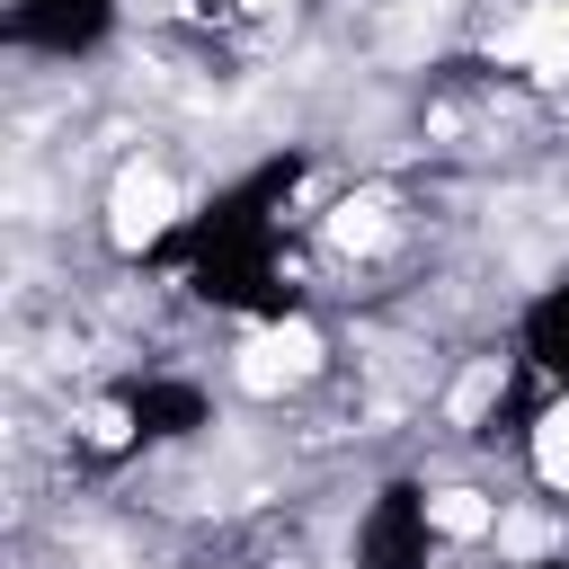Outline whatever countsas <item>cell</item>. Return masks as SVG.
I'll return each mask as SVG.
<instances>
[{"label": "cell", "mask_w": 569, "mask_h": 569, "mask_svg": "<svg viewBox=\"0 0 569 569\" xmlns=\"http://www.w3.org/2000/svg\"><path fill=\"white\" fill-rule=\"evenodd\" d=\"M489 53L525 62L533 80H569V0H525V9L489 36Z\"/></svg>", "instance_id": "277c9868"}, {"label": "cell", "mask_w": 569, "mask_h": 569, "mask_svg": "<svg viewBox=\"0 0 569 569\" xmlns=\"http://www.w3.org/2000/svg\"><path fill=\"white\" fill-rule=\"evenodd\" d=\"M80 445H98V453H116L124 436H133V418H124V400H80Z\"/></svg>", "instance_id": "ba28073f"}, {"label": "cell", "mask_w": 569, "mask_h": 569, "mask_svg": "<svg viewBox=\"0 0 569 569\" xmlns=\"http://www.w3.org/2000/svg\"><path fill=\"white\" fill-rule=\"evenodd\" d=\"M498 516H507V507H498L489 489H471V480H445V489H427V498H418V525H427L436 542H489V533H498Z\"/></svg>", "instance_id": "5b68a950"}, {"label": "cell", "mask_w": 569, "mask_h": 569, "mask_svg": "<svg viewBox=\"0 0 569 569\" xmlns=\"http://www.w3.org/2000/svg\"><path fill=\"white\" fill-rule=\"evenodd\" d=\"M320 240H329L338 258H382V249L409 240V213H400L391 187H347V196L320 213Z\"/></svg>", "instance_id": "3957f363"}, {"label": "cell", "mask_w": 569, "mask_h": 569, "mask_svg": "<svg viewBox=\"0 0 569 569\" xmlns=\"http://www.w3.org/2000/svg\"><path fill=\"white\" fill-rule=\"evenodd\" d=\"M320 373H329V338H320L311 320H267V329H249V338L231 347V382H240L249 400L311 391Z\"/></svg>", "instance_id": "7a4b0ae2"}, {"label": "cell", "mask_w": 569, "mask_h": 569, "mask_svg": "<svg viewBox=\"0 0 569 569\" xmlns=\"http://www.w3.org/2000/svg\"><path fill=\"white\" fill-rule=\"evenodd\" d=\"M107 249L116 258H142L178 213H187V187H178V169L169 160H151V151H133V160H116V178H107Z\"/></svg>", "instance_id": "6da1fadb"}, {"label": "cell", "mask_w": 569, "mask_h": 569, "mask_svg": "<svg viewBox=\"0 0 569 569\" xmlns=\"http://www.w3.org/2000/svg\"><path fill=\"white\" fill-rule=\"evenodd\" d=\"M231 9H240V18H267V9H276V0H231Z\"/></svg>", "instance_id": "9c48e42d"}, {"label": "cell", "mask_w": 569, "mask_h": 569, "mask_svg": "<svg viewBox=\"0 0 569 569\" xmlns=\"http://www.w3.org/2000/svg\"><path fill=\"white\" fill-rule=\"evenodd\" d=\"M525 453H533V480H542L551 498H569V400H551V409L533 418V445H525Z\"/></svg>", "instance_id": "52a82bcc"}, {"label": "cell", "mask_w": 569, "mask_h": 569, "mask_svg": "<svg viewBox=\"0 0 569 569\" xmlns=\"http://www.w3.org/2000/svg\"><path fill=\"white\" fill-rule=\"evenodd\" d=\"M498 391H507V365H498V356H471V365L453 373V391H445V427L471 436V427L498 409Z\"/></svg>", "instance_id": "8992f818"}]
</instances>
